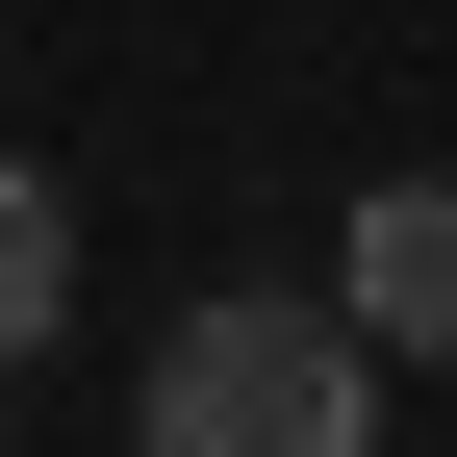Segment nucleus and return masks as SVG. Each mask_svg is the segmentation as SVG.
<instances>
[{
	"instance_id": "obj_1",
	"label": "nucleus",
	"mask_w": 457,
	"mask_h": 457,
	"mask_svg": "<svg viewBox=\"0 0 457 457\" xmlns=\"http://www.w3.org/2000/svg\"><path fill=\"white\" fill-rule=\"evenodd\" d=\"M128 457H381V330L330 305H279V279H204L179 330H153V381H128Z\"/></svg>"
},
{
	"instance_id": "obj_2",
	"label": "nucleus",
	"mask_w": 457,
	"mask_h": 457,
	"mask_svg": "<svg viewBox=\"0 0 457 457\" xmlns=\"http://www.w3.org/2000/svg\"><path fill=\"white\" fill-rule=\"evenodd\" d=\"M330 305H356L381 356H457V179H381L330 228Z\"/></svg>"
},
{
	"instance_id": "obj_3",
	"label": "nucleus",
	"mask_w": 457,
	"mask_h": 457,
	"mask_svg": "<svg viewBox=\"0 0 457 457\" xmlns=\"http://www.w3.org/2000/svg\"><path fill=\"white\" fill-rule=\"evenodd\" d=\"M51 305H77V204L0 153V356H51Z\"/></svg>"
}]
</instances>
